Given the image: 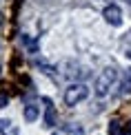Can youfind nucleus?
<instances>
[{
    "mask_svg": "<svg viewBox=\"0 0 131 135\" xmlns=\"http://www.w3.org/2000/svg\"><path fill=\"white\" fill-rule=\"evenodd\" d=\"M116 80H118V71L113 69V66H107V69L98 75V80H96V95H98V98L109 95V91H111L113 84H116Z\"/></svg>",
    "mask_w": 131,
    "mask_h": 135,
    "instance_id": "f257e3e1",
    "label": "nucleus"
},
{
    "mask_svg": "<svg viewBox=\"0 0 131 135\" xmlns=\"http://www.w3.org/2000/svg\"><path fill=\"white\" fill-rule=\"evenodd\" d=\"M87 95H89V86H87V84L73 82V84H69V89L65 91V104L67 106H76L78 102H82Z\"/></svg>",
    "mask_w": 131,
    "mask_h": 135,
    "instance_id": "f03ea898",
    "label": "nucleus"
},
{
    "mask_svg": "<svg viewBox=\"0 0 131 135\" xmlns=\"http://www.w3.org/2000/svg\"><path fill=\"white\" fill-rule=\"evenodd\" d=\"M102 18L109 22L111 27H120V25H122V9L118 7V4L109 2V4L105 7V11H102Z\"/></svg>",
    "mask_w": 131,
    "mask_h": 135,
    "instance_id": "7ed1b4c3",
    "label": "nucleus"
},
{
    "mask_svg": "<svg viewBox=\"0 0 131 135\" xmlns=\"http://www.w3.org/2000/svg\"><path fill=\"white\" fill-rule=\"evenodd\" d=\"M42 104H44V126L47 128L56 126V109H53V104H51V100L42 98Z\"/></svg>",
    "mask_w": 131,
    "mask_h": 135,
    "instance_id": "20e7f679",
    "label": "nucleus"
},
{
    "mask_svg": "<svg viewBox=\"0 0 131 135\" xmlns=\"http://www.w3.org/2000/svg\"><path fill=\"white\" fill-rule=\"evenodd\" d=\"M22 115H25V122H29V124H31V122H36L38 115H40V106H36V104H27V106H25V113H22Z\"/></svg>",
    "mask_w": 131,
    "mask_h": 135,
    "instance_id": "39448f33",
    "label": "nucleus"
},
{
    "mask_svg": "<svg viewBox=\"0 0 131 135\" xmlns=\"http://www.w3.org/2000/svg\"><path fill=\"white\" fill-rule=\"evenodd\" d=\"M120 51H122V55L131 58V29L122 36V40H120Z\"/></svg>",
    "mask_w": 131,
    "mask_h": 135,
    "instance_id": "423d86ee",
    "label": "nucleus"
},
{
    "mask_svg": "<svg viewBox=\"0 0 131 135\" xmlns=\"http://www.w3.org/2000/svg\"><path fill=\"white\" fill-rule=\"evenodd\" d=\"M22 42L27 44V49H29V53H36V49H38V40H29L27 36H22Z\"/></svg>",
    "mask_w": 131,
    "mask_h": 135,
    "instance_id": "0eeeda50",
    "label": "nucleus"
},
{
    "mask_svg": "<svg viewBox=\"0 0 131 135\" xmlns=\"http://www.w3.org/2000/svg\"><path fill=\"white\" fill-rule=\"evenodd\" d=\"M7 104H9V95L4 93V91H0V109H4Z\"/></svg>",
    "mask_w": 131,
    "mask_h": 135,
    "instance_id": "6e6552de",
    "label": "nucleus"
},
{
    "mask_svg": "<svg viewBox=\"0 0 131 135\" xmlns=\"http://www.w3.org/2000/svg\"><path fill=\"white\" fill-rule=\"evenodd\" d=\"M124 80H127V86H131V69L124 73Z\"/></svg>",
    "mask_w": 131,
    "mask_h": 135,
    "instance_id": "1a4fd4ad",
    "label": "nucleus"
},
{
    "mask_svg": "<svg viewBox=\"0 0 131 135\" xmlns=\"http://www.w3.org/2000/svg\"><path fill=\"white\" fill-rule=\"evenodd\" d=\"M2 22H4V16H2V11H0V25H2Z\"/></svg>",
    "mask_w": 131,
    "mask_h": 135,
    "instance_id": "9d476101",
    "label": "nucleus"
},
{
    "mask_svg": "<svg viewBox=\"0 0 131 135\" xmlns=\"http://www.w3.org/2000/svg\"><path fill=\"white\" fill-rule=\"evenodd\" d=\"M124 2H127V4H131V0H124Z\"/></svg>",
    "mask_w": 131,
    "mask_h": 135,
    "instance_id": "9b49d317",
    "label": "nucleus"
},
{
    "mask_svg": "<svg viewBox=\"0 0 131 135\" xmlns=\"http://www.w3.org/2000/svg\"><path fill=\"white\" fill-rule=\"evenodd\" d=\"M0 73H2V66H0Z\"/></svg>",
    "mask_w": 131,
    "mask_h": 135,
    "instance_id": "f8f14e48",
    "label": "nucleus"
},
{
    "mask_svg": "<svg viewBox=\"0 0 131 135\" xmlns=\"http://www.w3.org/2000/svg\"><path fill=\"white\" fill-rule=\"evenodd\" d=\"M53 135H60V133H53Z\"/></svg>",
    "mask_w": 131,
    "mask_h": 135,
    "instance_id": "ddd939ff",
    "label": "nucleus"
},
{
    "mask_svg": "<svg viewBox=\"0 0 131 135\" xmlns=\"http://www.w3.org/2000/svg\"><path fill=\"white\" fill-rule=\"evenodd\" d=\"M129 131H131V124H129Z\"/></svg>",
    "mask_w": 131,
    "mask_h": 135,
    "instance_id": "4468645a",
    "label": "nucleus"
},
{
    "mask_svg": "<svg viewBox=\"0 0 131 135\" xmlns=\"http://www.w3.org/2000/svg\"><path fill=\"white\" fill-rule=\"evenodd\" d=\"M107 2H109V0H107Z\"/></svg>",
    "mask_w": 131,
    "mask_h": 135,
    "instance_id": "2eb2a0df",
    "label": "nucleus"
}]
</instances>
